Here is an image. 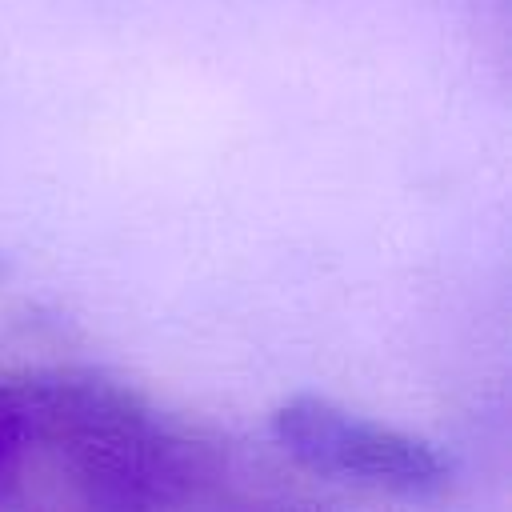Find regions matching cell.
Returning a JSON list of instances; mask_svg holds the SVG:
<instances>
[{
    "mask_svg": "<svg viewBox=\"0 0 512 512\" xmlns=\"http://www.w3.org/2000/svg\"><path fill=\"white\" fill-rule=\"evenodd\" d=\"M272 436L316 476L356 480L400 496H428L448 484V464L428 440L356 416L312 392H300L272 412Z\"/></svg>",
    "mask_w": 512,
    "mask_h": 512,
    "instance_id": "cell-2",
    "label": "cell"
},
{
    "mask_svg": "<svg viewBox=\"0 0 512 512\" xmlns=\"http://www.w3.org/2000/svg\"><path fill=\"white\" fill-rule=\"evenodd\" d=\"M0 424L64 464L96 508H168L224 480V456L148 396L92 368L0 376Z\"/></svg>",
    "mask_w": 512,
    "mask_h": 512,
    "instance_id": "cell-1",
    "label": "cell"
}]
</instances>
